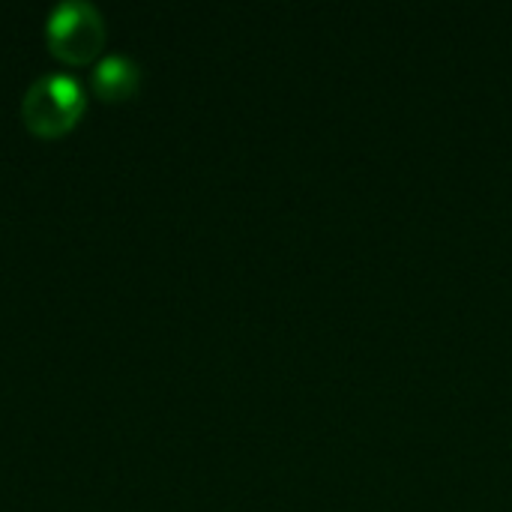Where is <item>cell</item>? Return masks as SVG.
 <instances>
[{
    "mask_svg": "<svg viewBox=\"0 0 512 512\" xmlns=\"http://www.w3.org/2000/svg\"><path fill=\"white\" fill-rule=\"evenodd\" d=\"M84 105L87 96L78 78L66 72H45L21 96V120L33 135L57 138L78 123Z\"/></svg>",
    "mask_w": 512,
    "mask_h": 512,
    "instance_id": "obj_1",
    "label": "cell"
},
{
    "mask_svg": "<svg viewBox=\"0 0 512 512\" xmlns=\"http://www.w3.org/2000/svg\"><path fill=\"white\" fill-rule=\"evenodd\" d=\"M45 39L57 60L63 63H90L105 45L102 12L87 0H60L45 21Z\"/></svg>",
    "mask_w": 512,
    "mask_h": 512,
    "instance_id": "obj_2",
    "label": "cell"
},
{
    "mask_svg": "<svg viewBox=\"0 0 512 512\" xmlns=\"http://www.w3.org/2000/svg\"><path fill=\"white\" fill-rule=\"evenodd\" d=\"M141 84V69L123 57V54H108L93 66V90L99 99H129Z\"/></svg>",
    "mask_w": 512,
    "mask_h": 512,
    "instance_id": "obj_3",
    "label": "cell"
}]
</instances>
